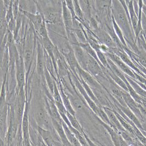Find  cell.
Masks as SVG:
<instances>
[{
    "label": "cell",
    "mask_w": 146,
    "mask_h": 146,
    "mask_svg": "<svg viewBox=\"0 0 146 146\" xmlns=\"http://www.w3.org/2000/svg\"><path fill=\"white\" fill-rule=\"evenodd\" d=\"M112 13L114 19L123 33L127 47L133 52L139 55V48L136 43L135 35L131 21L120 1H112Z\"/></svg>",
    "instance_id": "obj_1"
},
{
    "label": "cell",
    "mask_w": 146,
    "mask_h": 146,
    "mask_svg": "<svg viewBox=\"0 0 146 146\" xmlns=\"http://www.w3.org/2000/svg\"><path fill=\"white\" fill-rule=\"evenodd\" d=\"M27 101L25 100V93L24 88L21 89L18 93V95L15 103L14 105L13 109L14 114L18 125L21 126L23 115L25 111Z\"/></svg>",
    "instance_id": "obj_2"
},
{
    "label": "cell",
    "mask_w": 146,
    "mask_h": 146,
    "mask_svg": "<svg viewBox=\"0 0 146 146\" xmlns=\"http://www.w3.org/2000/svg\"><path fill=\"white\" fill-rule=\"evenodd\" d=\"M15 80L17 84V93L25 86L27 72L23 56L19 57L15 62Z\"/></svg>",
    "instance_id": "obj_3"
},
{
    "label": "cell",
    "mask_w": 146,
    "mask_h": 146,
    "mask_svg": "<svg viewBox=\"0 0 146 146\" xmlns=\"http://www.w3.org/2000/svg\"><path fill=\"white\" fill-rule=\"evenodd\" d=\"M33 119L37 125V127L43 128L44 121L49 113L46 109V105H43V104L38 102L37 106L34 107L33 111Z\"/></svg>",
    "instance_id": "obj_4"
},
{
    "label": "cell",
    "mask_w": 146,
    "mask_h": 146,
    "mask_svg": "<svg viewBox=\"0 0 146 146\" xmlns=\"http://www.w3.org/2000/svg\"><path fill=\"white\" fill-rule=\"evenodd\" d=\"M76 71H78L80 79L83 80L86 84L90 86L93 90H98L102 92V88L100 83L95 80V78L90 73L83 70L80 65L77 67Z\"/></svg>",
    "instance_id": "obj_5"
},
{
    "label": "cell",
    "mask_w": 146,
    "mask_h": 146,
    "mask_svg": "<svg viewBox=\"0 0 146 146\" xmlns=\"http://www.w3.org/2000/svg\"><path fill=\"white\" fill-rule=\"evenodd\" d=\"M105 54L107 58L112 60L114 62V64L118 67L123 73L129 76L130 77L132 78L133 80L136 79L135 72L130 67H129L126 65L118 55L112 53H107Z\"/></svg>",
    "instance_id": "obj_6"
},
{
    "label": "cell",
    "mask_w": 146,
    "mask_h": 146,
    "mask_svg": "<svg viewBox=\"0 0 146 146\" xmlns=\"http://www.w3.org/2000/svg\"><path fill=\"white\" fill-rule=\"evenodd\" d=\"M103 70L100 64L86 52V68L84 70L90 73L94 77H96L102 74Z\"/></svg>",
    "instance_id": "obj_7"
},
{
    "label": "cell",
    "mask_w": 146,
    "mask_h": 146,
    "mask_svg": "<svg viewBox=\"0 0 146 146\" xmlns=\"http://www.w3.org/2000/svg\"><path fill=\"white\" fill-rule=\"evenodd\" d=\"M72 80H73V82L75 84L76 86L77 87V89L79 90L80 94L83 96L84 98V100L86 101L87 104H88L89 107L91 108V110L93 111V112L95 113L96 115L97 114L99 107L100 106H98L94 101L91 99V98L89 96L88 94L86 92V90L84 89V87L82 86L80 79L78 80V78L76 77V76L72 75Z\"/></svg>",
    "instance_id": "obj_8"
},
{
    "label": "cell",
    "mask_w": 146,
    "mask_h": 146,
    "mask_svg": "<svg viewBox=\"0 0 146 146\" xmlns=\"http://www.w3.org/2000/svg\"><path fill=\"white\" fill-rule=\"evenodd\" d=\"M123 96L124 98V99L125 100V102L127 107L135 114V115L139 119V121L142 125V124L145 121V119L143 117L142 113L140 111L139 104H137L133 99V98L130 96V95L128 92L124 90L123 92Z\"/></svg>",
    "instance_id": "obj_9"
},
{
    "label": "cell",
    "mask_w": 146,
    "mask_h": 146,
    "mask_svg": "<svg viewBox=\"0 0 146 146\" xmlns=\"http://www.w3.org/2000/svg\"><path fill=\"white\" fill-rule=\"evenodd\" d=\"M98 119L99 121L101 124L106 130L107 133H108L114 146H129L126 143V141L123 139V138L120 135L119 133L115 130L112 127L102 121L99 118H98Z\"/></svg>",
    "instance_id": "obj_10"
},
{
    "label": "cell",
    "mask_w": 146,
    "mask_h": 146,
    "mask_svg": "<svg viewBox=\"0 0 146 146\" xmlns=\"http://www.w3.org/2000/svg\"><path fill=\"white\" fill-rule=\"evenodd\" d=\"M62 18L65 27V30L67 36L72 32L73 29V17L70 11L67 7L65 1H62Z\"/></svg>",
    "instance_id": "obj_11"
},
{
    "label": "cell",
    "mask_w": 146,
    "mask_h": 146,
    "mask_svg": "<svg viewBox=\"0 0 146 146\" xmlns=\"http://www.w3.org/2000/svg\"><path fill=\"white\" fill-rule=\"evenodd\" d=\"M94 31L101 44H104L110 48L118 47L111 36L103 28L99 27L98 29L94 30Z\"/></svg>",
    "instance_id": "obj_12"
},
{
    "label": "cell",
    "mask_w": 146,
    "mask_h": 146,
    "mask_svg": "<svg viewBox=\"0 0 146 146\" xmlns=\"http://www.w3.org/2000/svg\"><path fill=\"white\" fill-rule=\"evenodd\" d=\"M72 48L73 49L76 59L79 65L83 70L86 68V52L80 46L79 43H72Z\"/></svg>",
    "instance_id": "obj_13"
},
{
    "label": "cell",
    "mask_w": 146,
    "mask_h": 146,
    "mask_svg": "<svg viewBox=\"0 0 146 146\" xmlns=\"http://www.w3.org/2000/svg\"><path fill=\"white\" fill-rule=\"evenodd\" d=\"M31 43L30 42H27V44H26V47L24 49V52L23 56L27 72V79L29 76V73L30 72L32 61L33 59V46H31Z\"/></svg>",
    "instance_id": "obj_14"
},
{
    "label": "cell",
    "mask_w": 146,
    "mask_h": 146,
    "mask_svg": "<svg viewBox=\"0 0 146 146\" xmlns=\"http://www.w3.org/2000/svg\"><path fill=\"white\" fill-rule=\"evenodd\" d=\"M103 108L106 113L108 117V119L110 120V123L111 124V126L113 127V129L117 131H118V133L120 131H125V129L121 125L119 120L118 119L116 114L114 113L113 110L108 107H104Z\"/></svg>",
    "instance_id": "obj_15"
},
{
    "label": "cell",
    "mask_w": 146,
    "mask_h": 146,
    "mask_svg": "<svg viewBox=\"0 0 146 146\" xmlns=\"http://www.w3.org/2000/svg\"><path fill=\"white\" fill-rule=\"evenodd\" d=\"M37 72L38 74L42 77H44V72L45 68L44 65V54L41 45L38 43L37 49Z\"/></svg>",
    "instance_id": "obj_16"
},
{
    "label": "cell",
    "mask_w": 146,
    "mask_h": 146,
    "mask_svg": "<svg viewBox=\"0 0 146 146\" xmlns=\"http://www.w3.org/2000/svg\"><path fill=\"white\" fill-rule=\"evenodd\" d=\"M9 107L8 104L1 108V117H0V127H1V136L3 141L5 136L7 128V120L8 115L9 112Z\"/></svg>",
    "instance_id": "obj_17"
},
{
    "label": "cell",
    "mask_w": 146,
    "mask_h": 146,
    "mask_svg": "<svg viewBox=\"0 0 146 146\" xmlns=\"http://www.w3.org/2000/svg\"><path fill=\"white\" fill-rule=\"evenodd\" d=\"M52 119L55 130L57 133L61 143L64 145V146H73L67 138L62 123L59 122L53 118Z\"/></svg>",
    "instance_id": "obj_18"
},
{
    "label": "cell",
    "mask_w": 146,
    "mask_h": 146,
    "mask_svg": "<svg viewBox=\"0 0 146 146\" xmlns=\"http://www.w3.org/2000/svg\"><path fill=\"white\" fill-rule=\"evenodd\" d=\"M19 8L20 12H27L36 14L38 9L37 1H19Z\"/></svg>",
    "instance_id": "obj_19"
},
{
    "label": "cell",
    "mask_w": 146,
    "mask_h": 146,
    "mask_svg": "<svg viewBox=\"0 0 146 146\" xmlns=\"http://www.w3.org/2000/svg\"><path fill=\"white\" fill-rule=\"evenodd\" d=\"M78 2H79L80 7L81 8L82 11L84 14L86 24V21L89 23V21L93 17L92 13L94 1L80 0V1H78Z\"/></svg>",
    "instance_id": "obj_20"
},
{
    "label": "cell",
    "mask_w": 146,
    "mask_h": 146,
    "mask_svg": "<svg viewBox=\"0 0 146 146\" xmlns=\"http://www.w3.org/2000/svg\"><path fill=\"white\" fill-rule=\"evenodd\" d=\"M20 13L24 15L30 20L35 29L38 31L44 21V18H43L42 15L40 14H33L27 12H21Z\"/></svg>",
    "instance_id": "obj_21"
},
{
    "label": "cell",
    "mask_w": 146,
    "mask_h": 146,
    "mask_svg": "<svg viewBox=\"0 0 146 146\" xmlns=\"http://www.w3.org/2000/svg\"><path fill=\"white\" fill-rule=\"evenodd\" d=\"M37 131L39 136L46 146H54V142L55 139L52 133L40 127H37Z\"/></svg>",
    "instance_id": "obj_22"
},
{
    "label": "cell",
    "mask_w": 146,
    "mask_h": 146,
    "mask_svg": "<svg viewBox=\"0 0 146 146\" xmlns=\"http://www.w3.org/2000/svg\"><path fill=\"white\" fill-rule=\"evenodd\" d=\"M59 89L60 94H61V96L63 104H64V106L65 107L68 113H70L71 114L73 115L74 116H76V112H75V111L74 110L73 107L72 106V105H71V103L70 99H69L68 95H67L65 93V92L64 91L61 84H60L59 86Z\"/></svg>",
    "instance_id": "obj_23"
},
{
    "label": "cell",
    "mask_w": 146,
    "mask_h": 146,
    "mask_svg": "<svg viewBox=\"0 0 146 146\" xmlns=\"http://www.w3.org/2000/svg\"><path fill=\"white\" fill-rule=\"evenodd\" d=\"M126 3L128 7L130 17L131 19V25L135 33V32L137 29V24H138V17L134 11L133 1H126Z\"/></svg>",
    "instance_id": "obj_24"
},
{
    "label": "cell",
    "mask_w": 146,
    "mask_h": 146,
    "mask_svg": "<svg viewBox=\"0 0 146 146\" xmlns=\"http://www.w3.org/2000/svg\"><path fill=\"white\" fill-rule=\"evenodd\" d=\"M125 75L126 80L128 81V82L129 83L130 86L133 87V88L135 91V92L137 93L141 98H144V97L146 98V90H144L135 80H133L132 78L127 76L125 74Z\"/></svg>",
    "instance_id": "obj_25"
},
{
    "label": "cell",
    "mask_w": 146,
    "mask_h": 146,
    "mask_svg": "<svg viewBox=\"0 0 146 146\" xmlns=\"http://www.w3.org/2000/svg\"><path fill=\"white\" fill-rule=\"evenodd\" d=\"M71 101L72 106L75 112H83L84 110V104L79 98L74 97V96H68Z\"/></svg>",
    "instance_id": "obj_26"
},
{
    "label": "cell",
    "mask_w": 146,
    "mask_h": 146,
    "mask_svg": "<svg viewBox=\"0 0 146 146\" xmlns=\"http://www.w3.org/2000/svg\"><path fill=\"white\" fill-rule=\"evenodd\" d=\"M72 31L74 34L77 40H78L79 43L85 44L88 43L86 35V31L84 30V28L83 27V25L80 27L73 29Z\"/></svg>",
    "instance_id": "obj_27"
},
{
    "label": "cell",
    "mask_w": 146,
    "mask_h": 146,
    "mask_svg": "<svg viewBox=\"0 0 146 146\" xmlns=\"http://www.w3.org/2000/svg\"><path fill=\"white\" fill-rule=\"evenodd\" d=\"M44 77L45 78V80L46 82V85L48 88H49V90L50 91V93L52 94L53 95L55 88V86L56 84V82L52 78L50 73H49V71L48 70L46 67L44 68Z\"/></svg>",
    "instance_id": "obj_28"
},
{
    "label": "cell",
    "mask_w": 146,
    "mask_h": 146,
    "mask_svg": "<svg viewBox=\"0 0 146 146\" xmlns=\"http://www.w3.org/2000/svg\"><path fill=\"white\" fill-rule=\"evenodd\" d=\"M42 44L44 49L46 50L47 53L52 58H54V54L55 51V48L52 42L51 41L49 37L43 39L42 40Z\"/></svg>",
    "instance_id": "obj_29"
},
{
    "label": "cell",
    "mask_w": 146,
    "mask_h": 146,
    "mask_svg": "<svg viewBox=\"0 0 146 146\" xmlns=\"http://www.w3.org/2000/svg\"><path fill=\"white\" fill-rule=\"evenodd\" d=\"M79 44H80V46L83 49V50L86 52V53L89 54V55H90L91 56H92L94 59H95V60H96L100 64V65L103 68L104 70L105 69V68H104L101 65V64L99 60V59H98L96 51L93 49L92 46H90V45L88 43H85V44H82V43H79Z\"/></svg>",
    "instance_id": "obj_30"
},
{
    "label": "cell",
    "mask_w": 146,
    "mask_h": 146,
    "mask_svg": "<svg viewBox=\"0 0 146 146\" xmlns=\"http://www.w3.org/2000/svg\"><path fill=\"white\" fill-rule=\"evenodd\" d=\"M66 115L70 123V124H71V125L72 126L73 128H74L75 129H76L77 130L80 131V133L83 134L84 132L83 130L82 127L80 125L78 120L76 117V116H74L73 115L71 114L70 113H68V112H67Z\"/></svg>",
    "instance_id": "obj_31"
},
{
    "label": "cell",
    "mask_w": 146,
    "mask_h": 146,
    "mask_svg": "<svg viewBox=\"0 0 146 146\" xmlns=\"http://www.w3.org/2000/svg\"><path fill=\"white\" fill-rule=\"evenodd\" d=\"M112 24H113V29H114V31L115 33V34L117 35V36L118 37V38L119 39L122 45L124 46L127 47L123 33L121 30L120 29V28L117 25V24L116 23L114 19L113 16H112Z\"/></svg>",
    "instance_id": "obj_32"
},
{
    "label": "cell",
    "mask_w": 146,
    "mask_h": 146,
    "mask_svg": "<svg viewBox=\"0 0 146 146\" xmlns=\"http://www.w3.org/2000/svg\"><path fill=\"white\" fill-rule=\"evenodd\" d=\"M7 79L3 80L1 86V108L5 106L6 104V84Z\"/></svg>",
    "instance_id": "obj_33"
},
{
    "label": "cell",
    "mask_w": 146,
    "mask_h": 146,
    "mask_svg": "<svg viewBox=\"0 0 146 146\" xmlns=\"http://www.w3.org/2000/svg\"><path fill=\"white\" fill-rule=\"evenodd\" d=\"M96 52L101 65L105 68H108L110 66L108 63L107 58L105 55V54L101 50H98L96 51Z\"/></svg>",
    "instance_id": "obj_34"
},
{
    "label": "cell",
    "mask_w": 146,
    "mask_h": 146,
    "mask_svg": "<svg viewBox=\"0 0 146 146\" xmlns=\"http://www.w3.org/2000/svg\"><path fill=\"white\" fill-rule=\"evenodd\" d=\"M46 23L45 20L44 19V21H43L42 25L40 26L39 30H38V33H39L40 37L42 38V40L47 38L49 37L48 31H47V29H46Z\"/></svg>",
    "instance_id": "obj_35"
},
{
    "label": "cell",
    "mask_w": 146,
    "mask_h": 146,
    "mask_svg": "<svg viewBox=\"0 0 146 146\" xmlns=\"http://www.w3.org/2000/svg\"><path fill=\"white\" fill-rule=\"evenodd\" d=\"M52 96H53V99L55 103H63L59 88H58L56 84L55 86L53 94Z\"/></svg>",
    "instance_id": "obj_36"
},
{
    "label": "cell",
    "mask_w": 146,
    "mask_h": 146,
    "mask_svg": "<svg viewBox=\"0 0 146 146\" xmlns=\"http://www.w3.org/2000/svg\"><path fill=\"white\" fill-rule=\"evenodd\" d=\"M13 1H11V3L7 9V13L6 15V21L8 23H9V21L10 20L14 18V17L13 10Z\"/></svg>",
    "instance_id": "obj_37"
},
{
    "label": "cell",
    "mask_w": 146,
    "mask_h": 146,
    "mask_svg": "<svg viewBox=\"0 0 146 146\" xmlns=\"http://www.w3.org/2000/svg\"><path fill=\"white\" fill-rule=\"evenodd\" d=\"M17 27V20L14 18L8 23V31L14 33Z\"/></svg>",
    "instance_id": "obj_38"
},
{
    "label": "cell",
    "mask_w": 146,
    "mask_h": 146,
    "mask_svg": "<svg viewBox=\"0 0 146 146\" xmlns=\"http://www.w3.org/2000/svg\"><path fill=\"white\" fill-rule=\"evenodd\" d=\"M83 135H84V137H85V138L86 139V142H87V143H88V146H98V145H96L95 143H94L93 141L88 137V136L85 133H83Z\"/></svg>",
    "instance_id": "obj_39"
},
{
    "label": "cell",
    "mask_w": 146,
    "mask_h": 146,
    "mask_svg": "<svg viewBox=\"0 0 146 146\" xmlns=\"http://www.w3.org/2000/svg\"><path fill=\"white\" fill-rule=\"evenodd\" d=\"M142 100H143V102H144V104H145L146 105V97H144V98H142Z\"/></svg>",
    "instance_id": "obj_40"
}]
</instances>
